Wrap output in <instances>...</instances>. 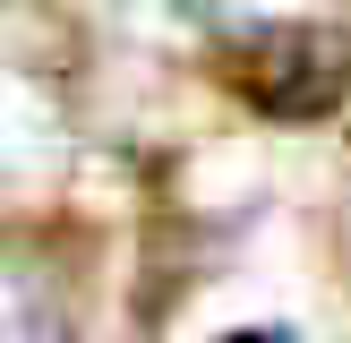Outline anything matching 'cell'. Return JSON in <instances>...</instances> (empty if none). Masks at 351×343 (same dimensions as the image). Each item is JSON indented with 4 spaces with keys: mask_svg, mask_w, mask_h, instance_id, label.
Instances as JSON below:
<instances>
[{
    "mask_svg": "<svg viewBox=\"0 0 351 343\" xmlns=\"http://www.w3.org/2000/svg\"><path fill=\"white\" fill-rule=\"evenodd\" d=\"M223 86L266 120H317L351 95V43L326 26H257L223 43Z\"/></svg>",
    "mask_w": 351,
    "mask_h": 343,
    "instance_id": "1",
    "label": "cell"
},
{
    "mask_svg": "<svg viewBox=\"0 0 351 343\" xmlns=\"http://www.w3.org/2000/svg\"><path fill=\"white\" fill-rule=\"evenodd\" d=\"M223 343H291V335H274V326H249V335H223Z\"/></svg>",
    "mask_w": 351,
    "mask_h": 343,
    "instance_id": "2",
    "label": "cell"
}]
</instances>
